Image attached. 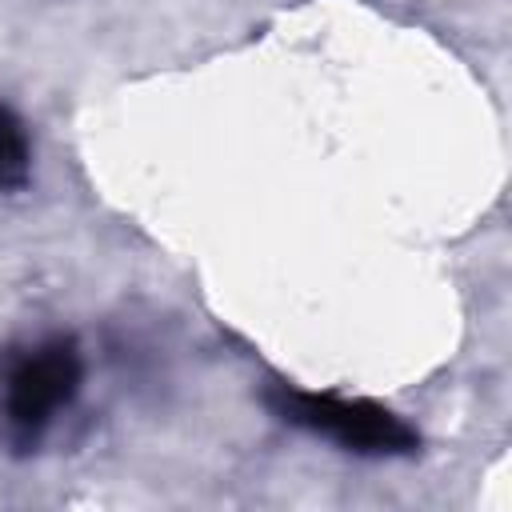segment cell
I'll return each mask as SVG.
<instances>
[{
  "instance_id": "cell-1",
  "label": "cell",
  "mask_w": 512,
  "mask_h": 512,
  "mask_svg": "<svg viewBox=\"0 0 512 512\" xmlns=\"http://www.w3.org/2000/svg\"><path fill=\"white\" fill-rule=\"evenodd\" d=\"M268 408L316 436L336 440L348 452L360 456H408L416 452L420 436L384 404L372 400H348V396H332V392H304L292 384H272L264 392Z\"/></svg>"
},
{
  "instance_id": "cell-2",
  "label": "cell",
  "mask_w": 512,
  "mask_h": 512,
  "mask_svg": "<svg viewBox=\"0 0 512 512\" xmlns=\"http://www.w3.org/2000/svg\"><path fill=\"white\" fill-rule=\"evenodd\" d=\"M84 364L72 340H52L44 348H36L32 356H24L12 376H8V392H4V408L16 432L36 436L52 412L60 404H68L80 388Z\"/></svg>"
},
{
  "instance_id": "cell-3",
  "label": "cell",
  "mask_w": 512,
  "mask_h": 512,
  "mask_svg": "<svg viewBox=\"0 0 512 512\" xmlns=\"http://www.w3.org/2000/svg\"><path fill=\"white\" fill-rule=\"evenodd\" d=\"M28 180V136L16 112L0 108V192H12Z\"/></svg>"
}]
</instances>
